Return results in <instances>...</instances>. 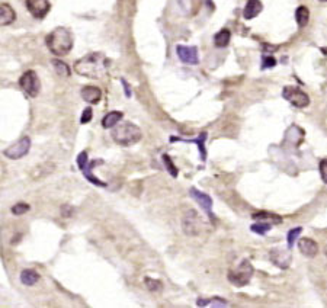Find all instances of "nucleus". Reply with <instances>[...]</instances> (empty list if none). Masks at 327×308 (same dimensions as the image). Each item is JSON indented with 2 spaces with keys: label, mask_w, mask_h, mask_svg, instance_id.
<instances>
[{
  "label": "nucleus",
  "mask_w": 327,
  "mask_h": 308,
  "mask_svg": "<svg viewBox=\"0 0 327 308\" xmlns=\"http://www.w3.org/2000/svg\"><path fill=\"white\" fill-rule=\"evenodd\" d=\"M28 211H29V205H28V204H23V202H19V204L12 206V212H13L15 215H22V214H25V212H28Z\"/></svg>",
  "instance_id": "c756f323"
},
{
  "label": "nucleus",
  "mask_w": 327,
  "mask_h": 308,
  "mask_svg": "<svg viewBox=\"0 0 327 308\" xmlns=\"http://www.w3.org/2000/svg\"><path fill=\"white\" fill-rule=\"evenodd\" d=\"M189 193H191V196H192L199 205L202 206V209L209 215V218L214 220V214H212V199H211V196L204 193V192H201V190H198L196 187H191Z\"/></svg>",
  "instance_id": "9d476101"
},
{
  "label": "nucleus",
  "mask_w": 327,
  "mask_h": 308,
  "mask_svg": "<svg viewBox=\"0 0 327 308\" xmlns=\"http://www.w3.org/2000/svg\"><path fill=\"white\" fill-rule=\"evenodd\" d=\"M269 257L272 260L273 265H276L278 267H282L286 269L291 263V253H289V248L284 250V248H272L270 253H269Z\"/></svg>",
  "instance_id": "9b49d317"
},
{
  "label": "nucleus",
  "mask_w": 327,
  "mask_h": 308,
  "mask_svg": "<svg viewBox=\"0 0 327 308\" xmlns=\"http://www.w3.org/2000/svg\"><path fill=\"white\" fill-rule=\"evenodd\" d=\"M320 1H327V0H320Z\"/></svg>",
  "instance_id": "f704fd0d"
},
{
  "label": "nucleus",
  "mask_w": 327,
  "mask_h": 308,
  "mask_svg": "<svg viewBox=\"0 0 327 308\" xmlns=\"http://www.w3.org/2000/svg\"><path fill=\"white\" fill-rule=\"evenodd\" d=\"M162 160H163V165L166 166V169L169 170V173H170L173 178H176V176H178V167L173 165L172 159H170L167 154H163V156H162Z\"/></svg>",
  "instance_id": "cd10ccee"
},
{
  "label": "nucleus",
  "mask_w": 327,
  "mask_h": 308,
  "mask_svg": "<svg viewBox=\"0 0 327 308\" xmlns=\"http://www.w3.org/2000/svg\"><path fill=\"white\" fill-rule=\"evenodd\" d=\"M54 170H56V166L53 165V163H42V165L37 166V167L32 170L31 176H32V179H41L44 176L53 173Z\"/></svg>",
  "instance_id": "aec40b11"
},
{
  "label": "nucleus",
  "mask_w": 327,
  "mask_h": 308,
  "mask_svg": "<svg viewBox=\"0 0 327 308\" xmlns=\"http://www.w3.org/2000/svg\"><path fill=\"white\" fill-rule=\"evenodd\" d=\"M26 7L34 18L44 19L47 13L50 12L51 4L48 0H26Z\"/></svg>",
  "instance_id": "1a4fd4ad"
},
{
  "label": "nucleus",
  "mask_w": 327,
  "mask_h": 308,
  "mask_svg": "<svg viewBox=\"0 0 327 308\" xmlns=\"http://www.w3.org/2000/svg\"><path fill=\"white\" fill-rule=\"evenodd\" d=\"M45 41H47V47L50 48V51L59 57L68 54L73 48V35L70 29L64 26L56 28L53 32H50Z\"/></svg>",
  "instance_id": "f03ea898"
},
{
  "label": "nucleus",
  "mask_w": 327,
  "mask_h": 308,
  "mask_svg": "<svg viewBox=\"0 0 327 308\" xmlns=\"http://www.w3.org/2000/svg\"><path fill=\"white\" fill-rule=\"evenodd\" d=\"M74 70L83 77L101 80L108 74L109 60L101 53H93L74 62Z\"/></svg>",
  "instance_id": "f257e3e1"
},
{
  "label": "nucleus",
  "mask_w": 327,
  "mask_h": 308,
  "mask_svg": "<svg viewBox=\"0 0 327 308\" xmlns=\"http://www.w3.org/2000/svg\"><path fill=\"white\" fill-rule=\"evenodd\" d=\"M295 19H297V23L298 26L304 28L307 26V23L310 21V12H308V7L306 6H300L295 12Z\"/></svg>",
  "instance_id": "b1692460"
},
{
  "label": "nucleus",
  "mask_w": 327,
  "mask_h": 308,
  "mask_svg": "<svg viewBox=\"0 0 327 308\" xmlns=\"http://www.w3.org/2000/svg\"><path fill=\"white\" fill-rule=\"evenodd\" d=\"M112 140L120 145L124 147H130L137 144L143 138V132L141 129L132 123H117L115 126H112Z\"/></svg>",
  "instance_id": "7ed1b4c3"
},
{
  "label": "nucleus",
  "mask_w": 327,
  "mask_h": 308,
  "mask_svg": "<svg viewBox=\"0 0 327 308\" xmlns=\"http://www.w3.org/2000/svg\"><path fill=\"white\" fill-rule=\"evenodd\" d=\"M82 98L83 101H86L87 103L96 105L102 98V92L96 86H84L82 89Z\"/></svg>",
  "instance_id": "4468645a"
},
{
  "label": "nucleus",
  "mask_w": 327,
  "mask_h": 308,
  "mask_svg": "<svg viewBox=\"0 0 327 308\" xmlns=\"http://www.w3.org/2000/svg\"><path fill=\"white\" fill-rule=\"evenodd\" d=\"M253 272H255V269L252 266L250 260L243 259L239 266L231 269V270L228 272V281H230V284H233L234 287H246V285L250 282V279H252V276H253Z\"/></svg>",
  "instance_id": "20e7f679"
},
{
  "label": "nucleus",
  "mask_w": 327,
  "mask_h": 308,
  "mask_svg": "<svg viewBox=\"0 0 327 308\" xmlns=\"http://www.w3.org/2000/svg\"><path fill=\"white\" fill-rule=\"evenodd\" d=\"M53 65H54L56 73L60 74V76H63V77H68L70 73H71L70 67H68L64 62H62V60H54V62H53Z\"/></svg>",
  "instance_id": "393cba45"
},
{
  "label": "nucleus",
  "mask_w": 327,
  "mask_h": 308,
  "mask_svg": "<svg viewBox=\"0 0 327 308\" xmlns=\"http://www.w3.org/2000/svg\"><path fill=\"white\" fill-rule=\"evenodd\" d=\"M182 228L186 236H198L202 230V223L196 211L191 209L185 214L182 220Z\"/></svg>",
  "instance_id": "6e6552de"
},
{
  "label": "nucleus",
  "mask_w": 327,
  "mask_h": 308,
  "mask_svg": "<svg viewBox=\"0 0 327 308\" xmlns=\"http://www.w3.org/2000/svg\"><path fill=\"white\" fill-rule=\"evenodd\" d=\"M198 307H227L228 303L223 298H198L196 301Z\"/></svg>",
  "instance_id": "4be33fe9"
},
{
  "label": "nucleus",
  "mask_w": 327,
  "mask_h": 308,
  "mask_svg": "<svg viewBox=\"0 0 327 308\" xmlns=\"http://www.w3.org/2000/svg\"><path fill=\"white\" fill-rule=\"evenodd\" d=\"M40 273L32 269H25L21 272V282L26 287H32L40 281Z\"/></svg>",
  "instance_id": "a211bd4d"
},
{
  "label": "nucleus",
  "mask_w": 327,
  "mask_h": 308,
  "mask_svg": "<svg viewBox=\"0 0 327 308\" xmlns=\"http://www.w3.org/2000/svg\"><path fill=\"white\" fill-rule=\"evenodd\" d=\"M92 120V109L90 108H86L84 111H83V115L82 118H80V123H87L89 121Z\"/></svg>",
  "instance_id": "473e14b6"
},
{
  "label": "nucleus",
  "mask_w": 327,
  "mask_h": 308,
  "mask_svg": "<svg viewBox=\"0 0 327 308\" xmlns=\"http://www.w3.org/2000/svg\"><path fill=\"white\" fill-rule=\"evenodd\" d=\"M206 135H208L206 132H201V134L198 135V138H196V140H184V138H178V137L175 138V137H172V138H170V141H172V143H173V141H184V143H189V144L195 143L196 145H198V151L201 153V160L205 162V160H206V151H205V141H206Z\"/></svg>",
  "instance_id": "f3484780"
},
{
  "label": "nucleus",
  "mask_w": 327,
  "mask_h": 308,
  "mask_svg": "<svg viewBox=\"0 0 327 308\" xmlns=\"http://www.w3.org/2000/svg\"><path fill=\"white\" fill-rule=\"evenodd\" d=\"M319 170H320V176H322L323 182L327 184V160H322V162H320Z\"/></svg>",
  "instance_id": "2f4dec72"
},
{
  "label": "nucleus",
  "mask_w": 327,
  "mask_h": 308,
  "mask_svg": "<svg viewBox=\"0 0 327 308\" xmlns=\"http://www.w3.org/2000/svg\"><path fill=\"white\" fill-rule=\"evenodd\" d=\"M275 65H276V60L272 56H263V59H262V68L263 70L265 68H272Z\"/></svg>",
  "instance_id": "7c9ffc66"
},
{
  "label": "nucleus",
  "mask_w": 327,
  "mask_h": 308,
  "mask_svg": "<svg viewBox=\"0 0 327 308\" xmlns=\"http://www.w3.org/2000/svg\"><path fill=\"white\" fill-rule=\"evenodd\" d=\"M325 253H326V256H327V247H326V248H325Z\"/></svg>",
  "instance_id": "72a5a7b5"
},
{
  "label": "nucleus",
  "mask_w": 327,
  "mask_h": 308,
  "mask_svg": "<svg viewBox=\"0 0 327 308\" xmlns=\"http://www.w3.org/2000/svg\"><path fill=\"white\" fill-rule=\"evenodd\" d=\"M298 248L300 251L306 256V257H316L317 253H319V246L314 240L308 239V237H304V239H300L298 240Z\"/></svg>",
  "instance_id": "ddd939ff"
},
{
  "label": "nucleus",
  "mask_w": 327,
  "mask_h": 308,
  "mask_svg": "<svg viewBox=\"0 0 327 308\" xmlns=\"http://www.w3.org/2000/svg\"><path fill=\"white\" fill-rule=\"evenodd\" d=\"M176 51H178V56H179L181 62H186V64H198V62H199V59H198V50H196V47L178 45Z\"/></svg>",
  "instance_id": "f8f14e48"
},
{
  "label": "nucleus",
  "mask_w": 327,
  "mask_h": 308,
  "mask_svg": "<svg viewBox=\"0 0 327 308\" xmlns=\"http://www.w3.org/2000/svg\"><path fill=\"white\" fill-rule=\"evenodd\" d=\"M301 231H303V228H301V227H297V228H292V230H289V233H288V237H286V240H288V248H289V250L292 248L294 243L297 242V239H298V236L301 234Z\"/></svg>",
  "instance_id": "bb28decb"
},
{
  "label": "nucleus",
  "mask_w": 327,
  "mask_h": 308,
  "mask_svg": "<svg viewBox=\"0 0 327 308\" xmlns=\"http://www.w3.org/2000/svg\"><path fill=\"white\" fill-rule=\"evenodd\" d=\"M22 90L29 96V98H37L40 95L41 90V83L37 76V73L34 70H28L26 73H23L19 79Z\"/></svg>",
  "instance_id": "39448f33"
},
{
  "label": "nucleus",
  "mask_w": 327,
  "mask_h": 308,
  "mask_svg": "<svg viewBox=\"0 0 327 308\" xmlns=\"http://www.w3.org/2000/svg\"><path fill=\"white\" fill-rule=\"evenodd\" d=\"M230 40H231V32L228 29H221L215 37H214V44L215 47L218 48H224L230 44Z\"/></svg>",
  "instance_id": "5701e85b"
},
{
  "label": "nucleus",
  "mask_w": 327,
  "mask_h": 308,
  "mask_svg": "<svg viewBox=\"0 0 327 308\" xmlns=\"http://www.w3.org/2000/svg\"><path fill=\"white\" fill-rule=\"evenodd\" d=\"M16 19V13L13 10V7L7 3H1L0 4V25L1 26H7Z\"/></svg>",
  "instance_id": "dca6fc26"
},
{
  "label": "nucleus",
  "mask_w": 327,
  "mask_h": 308,
  "mask_svg": "<svg viewBox=\"0 0 327 308\" xmlns=\"http://www.w3.org/2000/svg\"><path fill=\"white\" fill-rule=\"evenodd\" d=\"M29 150H31V138L25 135L10 147H7L4 150V156L9 157L10 160H19L29 153Z\"/></svg>",
  "instance_id": "0eeeda50"
},
{
  "label": "nucleus",
  "mask_w": 327,
  "mask_h": 308,
  "mask_svg": "<svg viewBox=\"0 0 327 308\" xmlns=\"http://www.w3.org/2000/svg\"><path fill=\"white\" fill-rule=\"evenodd\" d=\"M262 9H263V4L261 0H247L245 10H243V16L245 19H253L262 12Z\"/></svg>",
  "instance_id": "2eb2a0df"
},
{
  "label": "nucleus",
  "mask_w": 327,
  "mask_h": 308,
  "mask_svg": "<svg viewBox=\"0 0 327 308\" xmlns=\"http://www.w3.org/2000/svg\"><path fill=\"white\" fill-rule=\"evenodd\" d=\"M144 285H145V288H147L148 291H151V292H159V291L163 288V284H162L160 281L151 279V278H145V279H144Z\"/></svg>",
  "instance_id": "a878e982"
},
{
  "label": "nucleus",
  "mask_w": 327,
  "mask_h": 308,
  "mask_svg": "<svg viewBox=\"0 0 327 308\" xmlns=\"http://www.w3.org/2000/svg\"><path fill=\"white\" fill-rule=\"evenodd\" d=\"M253 218L258 220V221L267 223V224H270V226H275V224H281V223H282V218H281L279 215L272 214V212H265V211H263V212H258V214H255Z\"/></svg>",
  "instance_id": "6ab92c4d"
},
{
  "label": "nucleus",
  "mask_w": 327,
  "mask_h": 308,
  "mask_svg": "<svg viewBox=\"0 0 327 308\" xmlns=\"http://www.w3.org/2000/svg\"><path fill=\"white\" fill-rule=\"evenodd\" d=\"M282 96L286 99L291 105H294L295 108H306L310 105V98L306 92H303L301 89L295 87V86H285L282 90Z\"/></svg>",
  "instance_id": "423d86ee"
},
{
  "label": "nucleus",
  "mask_w": 327,
  "mask_h": 308,
  "mask_svg": "<svg viewBox=\"0 0 327 308\" xmlns=\"http://www.w3.org/2000/svg\"><path fill=\"white\" fill-rule=\"evenodd\" d=\"M270 224H267V223H263V221H258V224H253V226L250 227L252 228V231L253 233H256V234H261V236H263L266 234L269 230H270Z\"/></svg>",
  "instance_id": "c85d7f7f"
},
{
  "label": "nucleus",
  "mask_w": 327,
  "mask_h": 308,
  "mask_svg": "<svg viewBox=\"0 0 327 308\" xmlns=\"http://www.w3.org/2000/svg\"><path fill=\"white\" fill-rule=\"evenodd\" d=\"M123 117H124L123 112L112 111V112H109V114H106V115L103 117L102 126L103 128H112V126H115L117 123L123 120Z\"/></svg>",
  "instance_id": "412c9836"
}]
</instances>
